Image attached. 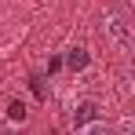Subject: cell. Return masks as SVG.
<instances>
[{
    "mask_svg": "<svg viewBox=\"0 0 135 135\" xmlns=\"http://www.w3.org/2000/svg\"><path fill=\"white\" fill-rule=\"evenodd\" d=\"M102 37L117 44L120 51H132V22H128V15L124 11H106V18H102Z\"/></svg>",
    "mask_w": 135,
    "mask_h": 135,
    "instance_id": "1",
    "label": "cell"
},
{
    "mask_svg": "<svg viewBox=\"0 0 135 135\" xmlns=\"http://www.w3.org/2000/svg\"><path fill=\"white\" fill-rule=\"evenodd\" d=\"M66 66L73 69V73H77V69H84V66H88V51H84V47H73V51L66 55Z\"/></svg>",
    "mask_w": 135,
    "mask_h": 135,
    "instance_id": "2",
    "label": "cell"
},
{
    "mask_svg": "<svg viewBox=\"0 0 135 135\" xmlns=\"http://www.w3.org/2000/svg\"><path fill=\"white\" fill-rule=\"evenodd\" d=\"M77 135H113V132L102 124V120H88V124H80V132H77Z\"/></svg>",
    "mask_w": 135,
    "mask_h": 135,
    "instance_id": "3",
    "label": "cell"
},
{
    "mask_svg": "<svg viewBox=\"0 0 135 135\" xmlns=\"http://www.w3.org/2000/svg\"><path fill=\"white\" fill-rule=\"evenodd\" d=\"M91 117H95V106H91V102H80L77 113H73V124H88Z\"/></svg>",
    "mask_w": 135,
    "mask_h": 135,
    "instance_id": "4",
    "label": "cell"
},
{
    "mask_svg": "<svg viewBox=\"0 0 135 135\" xmlns=\"http://www.w3.org/2000/svg\"><path fill=\"white\" fill-rule=\"evenodd\" d=\"M7 117H11V120H26V106L18 102V99H15V102L7 106Z\"/></svg>",
    "mask_w": 135,
    "mask_h": 135,
    "instance_id": "5",
    "label": "cell"
},
{
    "mask_svg": "<svg viewBox=\"0 0 135 135\" xmlns=\"http://www.w3.org/2000/svg\"><path fill=\"white\" fill-rule=\"evenodd\" d=\"M117 135H132V120H128V117L120 120V132H117Z\"/></svg>",
    "mask_w": 135,
    "mask_h": 135,
    "instance_id": "6",
    "label": "cell"
}]
</instances>
